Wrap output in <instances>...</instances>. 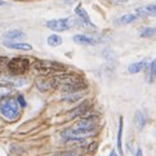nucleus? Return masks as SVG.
Instances as JSON below:
<instances>
[{"instance_id": "obj_17", "label": "nucleus", "mask_w": 156, "mask_h": 156, "mask_svg": "<svg viewBox=\"0 0 156 156\" xmlns=\"http://www.w3.org/2000/svg\"><path fill=\"white\" fill-rule=\"evenodd\" d=\"M48 44L51 47H58L62 44V39H61V36H58V35H51L48 37Z\"/></svg>"}, {"instance_id": "obj_11", "label": "nucleus", "mask_w": 156, "mask_h": 156, "mask_svg": "<svg viewBox=\"0 0 156 156\" xmlns=\"http://www.w3.org/2000/svg\"><path fill=\"white\" fill-rule=\"evenodd\" d=\"M4 45L10 49H18V51H31L32 47L27 43H10V41H4Z\"/></svg>"}, {"instance_id": "obj_5", "label": "nucleus", "mask_w": 156, "mask_h": 156, "mask_svg": "<svg viewBox=\"0 0 156 156\" xmlns=\"http://www.w3.org/2000/svg\"><path fill=\"white\" fill-rule=\"evenodd\" d=\"M75 25L72 18H61V20H51L47 22V27L53 31H66Z\"/></svg>"}, {"instance_id": "obj_29", "label": "nucleus", "mask_w": 156, "mask_h": 156, "mask_svg": "<svg viewBox=\"0 0 156 156\" xmlns=\"http://www.w3.org/2000/svg\"><path fill=\"white\" fill-rule=\"evenodd\" d=\"M4 4H5V3H4V2H2V0H0V5H4Z\"/></svg>"}, {"instance_id": "obj_8", "label": "nucleus", "mask_w": 156, "mask_h": 156, "mask_svg": "<svg viewBox=\"0 0 156 156\" xmlns=\"http://www.w3.org/2000/svg\"><path fill=\"white\" fill-rule=\"evenodd\" d=\"M74 41L77 44H81V45H94L98 40L96 37H92L89 35H75Z\"/></svg>"}, {"instance_id": "obj_7", "label": "nucleus", "mask_w": 156, "mask_h": 156, "mask_svg": "<svg viewBox=\"0 0 156 156\" xmlns=\"http://www.w3.org/2000/svg\"><path fill=\"white\" fill-rule=\"evenodd\" d=\"M90 108V103H89L88 101H84L83 103H80L79 106H77L76 108H74L71 111V112L69 114V119H75V118H80V116L84 115L87 111Z\"/></svg>"}, {"instance_id": "obj_26", "label": "nucleus", "mask_w": 156, "mask_h": 156, "mask_svg": "<svg viewBox=\"0 0 156 156\" xmlns=\"http://www.w3.org/2000/svg\"><path fill=\"white\" fill-rule=\"evenodd\" d=\"M75 2H76V0H65V3L69 4V5H70V4H74Z\"/></svg>"}, {"instance_id": "obj_27", "label": "nucleus", "mask_w": 156, "mask_h": 156, "mask_svg": "<svg viewBox=\"0 0 156 156\" xmlns=\"http://www.w3.org/2000/svg\"><path fill=\"white\" fill-rule=\"evenodd\" d=\"M62 156H75V154L74 152H67V154H63Z\"/></svg>"}, {"instance_id": "obj_9", "label": "nucleus", "mask_w": 156, "mask_h": 156, "mask_svg": "<svg viewBox=\"0 0 156 156\" xmlns=\"http://www.w3.org/2000/svg\"><path fill=\"white\" fill-rule=\"evenodd\" d=\"M137 16H156V5H147V7H139L136 9Z\"/></svg>"}, {"instance_id": "obj_25", "label": "nucleus", "mask_w": 156, "mask_h": 156, "mask_svg": "<svg viewBox=\"0 0 156 156\" xmlns=\"http://www.w3.org/2000/svg\"><path fill=\"white\" fill-rule=\"evenodd\" d=\"M136 156H143V152H142V150H141V148H138V150H137Z\"/></svg>"}, {"instance_id": "obj_12", "label": "nucleus", "mask_w": 156, "mask_h": 156, "mask_svg": "<svg viewBox=\"0 0 156 156\" xmlns=\"http://www.w3.org/2000/svg\"><path fill=\"white\" fill-rule=\"evenodd\" d=\"M146 122H147V118H146V115H144L143 111H137L136 112V124H137V128L139 130H142L144 125H146Z\"/></svg>"}, {"instance_id": "obj_4", "label": "nucleus", "mask_w": 156, "mask_h": 156, "mask_svg": "<svg viewBox=\"0 0 156 156\" xmlns=\"http://www.w3.org/2000/svg\"><path fill=\"white\" fill-rule=\"evenodd\" d=\"M8 70L14 75H22L27 72V70L30 69V61L23 57H17L10 59L7 65Z\"/></svg>"}, {"instance_id": "obj_1", "label": "nucleus", "mask_w": 156, "mask_h": 156, "mask_svg": "<svg viewBox=\"0 0 156 156\" xmlns=\"http://www.w3.org/2000/svg\"><path fill=\"white\" fill-rule=\"evenodd\" d=\"M52 88H58L59 85L63 87L65 92H79L87 89V83L83 80V77L74 74H66V75H58L53 76L51 79Z\"/></svg>"}, {"instance_id": "obj_6", "label": "nucleus", "mask_w": 156, "mask_h": 156, "mask_svg": "<svg viewBox=\"0 0 156 156\" xmlns=\"http://www.w3.org/2000/svg\"><path fill=\"white\" fill-rule=\"evenodd\" d=\"M63 139L66 141H75V139H83L88 136H92V133L89 132H84L81 129H77V128H72V129H67V130H63L61 133Z\"/></svg>"}, {"instance_id": "obj_19", "label": "nucleus", "mask_w": 156, "mask_h": 156, "mask_svg": "<svg viewBox=\"0 0 156 156\" xmlns=\"http://www.w3.org/2000/svg\"><path fill=\"white\" fill-rule=\"evenodd\" d=\"M154 35H156V29H154V27H146V29H143L141 31L142 37H150V36H154Z\"/></svg>"}, {"instance_id": "obj_22", "label": "nucleus", "mask_w": 156, "mask_h": 156, "mask_svg": "<svg viewBox=\"0 0 156 156\" xmlns=\"http://www.w3.org/2000/svg\"><path fill=\"white\" fill-rule=\"evenodd\" d=\"M17 101H18V103H20L21 107H25V106H26V102H25V99H23V97H22V96H18Z\"/></svg>"}, {"instance_id": "obj_13", "label": "nucleus", "mask_w": 156, "mask_h": 156, "mask_svg": "<svg viewBox=\"0 0 156 156\" xmlns=\"http://www.w3.org/2000/svg\"><path fill=\"white\" fill-rule=\"evenodd\" d=\"M146 61H141V62H136V63H132L129 67H128V71L130 72V74H138V72H141L144 66H146Z\"/></svg>"}, {"instance_id": "obj_2", "label": "nucleus", "mask_w": 156, "mask_h": 156, "mask_svg": "<svg viewBox=\"0 0 156 156\" xmlns=\"http://www.w3.org/2000/svg\"><path fill=\"white\" fill-rule=\"evenodd\" d=\"M0 114H2L4 119H7L9 121L18 119V116L21 114V106L18 101L12 97L3 98V101L0 102Z\"/></svg>"}, {"instance_id": "obj_3", "label": "nucleus", "mask_w": 156, "mask_h": 156, "mask_svg": "<svg viewBox=\"0 0 156 156\" xmlns=\"http://www.w3.org/2000/svg\"><path fill=\"white\" fill-rule=\"evenodd\" d=\"M34 69L43 75H47L52 71H65L66 70V67L63 65L57 63V62H51V61H43V59H36L35 61Z\"/></svg>"}, {"instance_id": "obj_28", "label": "nucleus", "mask_w": 156, "mask_h": 156, "mask_svg": "<svg viewBox=\"0 0 156 156\" xmlns=\"http://www.w3.org/2000/svg\"><path fill=\"white\" fill-rule=\"evenodd\" d=\"M110 156H118V154H116L115 151H112V152H111V154H110Z\"/></svg>"}, {"instance_id": "obj_15", "label": "nucleus", "mask_w": 156, "mask_h": 156, "mask_svg": "<svg viewBox=\"0 0 156 156\" xmlns=\"http://www.w3.org/2000/svg\"><path fill=\"white\" fill-rule=\"evenodd\" d=\"M137 20V14H124L122 17H120L119 20H116V23L119 25H128L130 22Z\"/></svg>"}, {"instance_id": "obj_24", "label": "nucleus", "mask_w": 156, "mask_h": 156, "mask_svg": "<svg viewBox=\"0 0 156 156\" xmlns=\"http://www.w3.org/2000/svg\"><path fill=\"white\" fill-rule=\"evenodd\" d=\"M111 2H114V3H118V4H121V3H126L128 0H111Z\"/></svg>"}, {"instance_id": "obj_16", "label": "nucleus", "mask_w": 156, "mask_h": 156, "mask_svg": "<svg viewBox=\"0 0 156 156\" xmlns=\"http://www.w3.org/2000/svg\"><path fill=\"white\" fill-rule=\"evenodd\" d=\"M122 118L119 119V133H118V151L122 155Z\"/></svg>"}, {"instance_id": "obj_18", "label": "nucleus", "mask_w": 156, "mask_h": 156, "mask_svg": "<svg viewBox=\"0 0 156 156\" xmlns=\"http://www.w3.org/2000/svg\"><path fill=\"white\" fill-rule=\"evenodd\" d=\"M12 92H13L12 87H9V85H0V98L8 97Z\"/></svg>"}, {"instance_id": "obj_21", "label": "nucleus", "mask_w": 156, "mask_h": 156, "mask_svg": "<svg viewBox=\"0 0 156 156\" xmlns=\"http://www.w3.org/2000/svg\"><path fill=\"white\" fill-rule=\"evenodd\" d=\"M8 57H5V55H0V72L4 70V67L8 65Z\"/></svg>"}, {"instance_id": "obj_14", "label": "nucleus", "mask_w": 156, "mask_h": 156, "mask_svg": "<svg viewBox=\"0 0 156 156\" xmlns=\"http://www.w3.org/2000/svg\"><path fill=\"white\" fill-rule=\"evenodd\" d=\"M5 37L9 39V40H17V39L25 37V32L21 30H10L5 34Z\"/></svg>"}, {"instance_id": "obj_10", "label": "nucleus", "mask_w": 156, "mask_h": 156, "mask_svg": "<svg viewBox=\"0 0 156 156\" xmlns=\"http://www.w3.org/2000/svg\"><path fill=\"white\" fill-rule=\"evenodd\" d=\"M75 13H76V16H79V17L83 20V22H84L85 25L90 26V27H94L93 22L90 21V18H89V16H88V13H87V10L83 8L81 5H79V7H76V8H75Z\"/></svg>"}, {"instance_id": "obj_20", "label": "nucleus", "mask_w": 156, "mask_h": 156, "mask_svg": "<svg viewBox=\"0 0 156 156\" xmlns=\"http://www.w3.org/2000/svg\"><path fill=\"white\" fill-rule=\"evenodd\" d=\"M150 70H151V72H150V76H151V77H150V80L152 81L156 77V59L151 63V66H150Z\"/></svg>"}, {"instance_id": "obj_23", "label": "nucleus", "mask_w": 156, "mask_h": 156, "mask_svg": "<svg viewBox=\"0 0 156 156\" xmlns=\"http://www.w3.org/2000/svg\"><path fill=\"white\" fill-rule=\"evenodd\" d=\"M96 147H97V143H92L90 146H89L88 152H94V150H96Z\"/></svg>"}]
</instances>
